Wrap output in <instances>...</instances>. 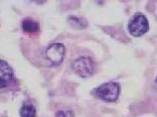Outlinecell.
I'll use <instances>...</instances> for the list:
<instances>
[{
	"label": "cell",
	"instance_id": "1",
	"mask_svg": "<svg viewBox=\"0 0 157 117\" xmlns=\"http://www.w3.org/2000/svg\"><path fill=\"white\" fill-rule=\"evenodd\" d=\"M93 94L99 98L108 101H116L119 96L120 86L115 82H108L97 87Z\"/></svg>",
	"mask_w": 157,
	"mask_h": 117
},
{
	"label": "cell",
	"instance_id": "2",
	"mask_svg": "<svg viewBox=\"0 0 157 117\" xmlns=\"http://www.w3.org/2000/svg\"><path fill=\"white\" fill-rule=\"evenodd\" d=\"M128 29L132 35L140 37L149 31V22L143 14L136 13L130 20Z\"/></svg>",
	"mask_w": 157,
	"mask_h": 117
},
{
	"label": "cell",
	"instance_id": "3",
	"mask_svg": "<svg viewBox=\"0 0 157 117\" xmlns=\"http://www.w3.org/2000/svg\"><path fill=\"white\" fill-rule=\"evenodd\" d=\"M72 68L78 76L86 77L94 74L96 70V65L92 58L81 57L72 63Z\"/></svg>",
	"mask_w": 157,
	"mask_h": 117
},
{
	"label": "cell",
	"instance_id": "4",
	"mask_svg": "<svg viewBox=\"0 0 157 117\" xmlns=\"http://www.w3.org/2000/svg\"><path fill=\"white\" fill-rule=\"evenodd\" d=\"M65 48L60 43H55L49 46L45 52L47 59L53 65H59L63 61L65 55Z\"/></svg>",
	"mask_w": 157,
	"mask_h": 117
},
{
	"label": "cell",
	"instance_id": "5",
	"mask_svg": "<svg viewBox=\"0 0 157 117\" xmlns=\"http://www.w3.org/2000/svg\"><path fill=\"white\" fill-rule=\"evenodd\" d=\"M14 79V72L7 62L0 60V89L7 87Z\"/></svg>",
	"mask_w": 157,
	"mask_h": 117
},
{
	"label": "cell",
	"instance_id": "6",
	"mask_svg": "<svg viewBox=\"0 0 157 117\" xmlns=\"http://www.w3.org/2000/svg\"><path fill=\"white\" fill-rule=\"evenodd\" d=\"M23 30L28 33H36L39 30V23L31 19L24 20L22 23Z\"/></svg>",
	"mask_w": 157,
	"mask_h": 117
},
{
	"label": "cell",
	"instance_id": "7",
	"mask_svg": "<svg viewBox=\"0 0 157 117\" xmlns=\"http://www.w3.org/2000/svg\"><path fill=\"white\" fill-rule=\"evenodd\" d=\"M36 107L32 104H24L20 109L21 117H36Z\"/></svg>",
	"mask_w": 157,
	"mask_h": 117
},
{
	"label": "cell",
	"instance_id": "8",
	"mask_svg": "<svg viewBox=\"0 0 157 117\" xmlns=\"http://www.w3.org/2000/svg\"><path fill=\"white\" fill-rule=\"evenodd\" d=\"M156 83H157V77H156Z\"/></svg>",
	"mask_w": 157,
	"mask_h": 117
}]
</instances>
